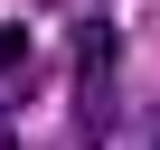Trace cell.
<instances>
[{"label": "cell", "instance_id": "cell-2", "mask_svg": "<svg viewBox=\"0 0 160 150\" xmlns=\"http://www.w3.org/2000/svg\"><path fill=\"white\" fill-rule=\"evenodd\" d=\"M28 103V28L10 19V28H0V122H10Z\"/></svg>", "mask_w": 160, "mask_h": 150}, {"label": "cell", "instance_id": "cell-1", "mask_svg": "<svg viewBox=\"0 0 160 150\" xmlns=\"http://www.w3.org/2000/svg\"><path fill=\"white\" fill-rule=\"evenodd\" d=\"M113 56H122L113 19H85L75 28V141H104L113 131Z\"/></svg>", "mask_w": 160, "mask_h": 150}]
</instances>
